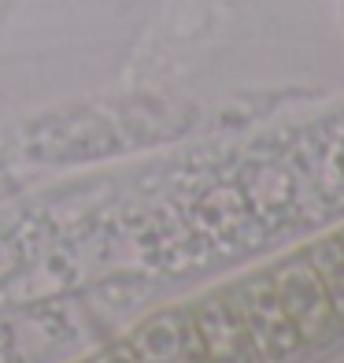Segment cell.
Wrapping results in <instances>:
<instances>
[{"label":"cell","instance_id":"1","mask_svg":"<svg viewBox=\"0 0 344 363\" xmlns=\"http://www.w3.org/2000/svg\"><path fill=\"white\" fill-rule=\"evenodd\" d=\"M344 330V223L171 304L78 363H292Z\"/></svg>","mask_w":344,"mask_h":363}]
</instances>
